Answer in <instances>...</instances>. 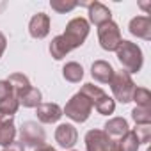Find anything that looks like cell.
<instances>
[{
    "label": "cell",
    "instance_id": "obj_19",
    "mask_svg": "<svg viewBox=\"0 0 151 151\" xmlns=\"http://www.w3.org/2000/svg\"><path fill=\"white\" fill-rule=\"evenodd\" d=\"M7 82H9V86L13 89V94L16 98H18V94H22L25 89L30 87V80H29L27 75H23V73H13V75H9Z\"/></svg>",
    "mask_w": 151,
    "mask_h": 151
},
{
    "label": "cell",
    "instance_id": "obj_7",
    "mask_svg": "<svg viewBox=\"0 0 151 151\" xmlns=\"http://www.w3.org/2000/svg\"><path fill=\"white\" fill-rule=\"evenodd\" d=\"M87 151H117L116 142L103 132V130H89L84 137Z\"/></svg>",
    "mask_w": 151,
    "mask_h": 151
},
{
    "label": "cell",
    "instance_id": "obj_26",
    "mask_svg": "<svg viewBox=\"0 0 151 151\" xmlns=\"http://www.w3.org/2000/svg\"><path fill=\"white\" fill-rule=\"evenodd\" d=\"M132 119L135 121V124H151V109L135 107L132 110Z\"/></svg>",
    "mask_w": 151,
    "mask_h": 151
},
{
    "label": "cell",
    "instance_id": "obj_15",
    "mask_svg": "<svg viewBox=\"0 0 151 151\" xmlns=\"http://www.w3.org/2000/svg\"><path fill=\"white\" fill-rule=\"evenodd\" d=\"M41 100H43V94L37 87H29L25 89L22 94H18V103L23 105L25 109H37L41 105Z\"/></svg>",
    "mask_w": 151,
    "mask_h": 151
},
{
    "label": "cell",
    "instance_id": "obj_32",
    "mask_svg": "<svg viewBox=\"0 0 151 151\" xmlns=\"http://www.w3.org/2000/svg\"><path fill=\"white\" fill-rule=\"evenodd\" d=\"M69 151H75V149H69Z\"/></svg>",
    "mask_w": 151,
    "mask_h": 151
},
{
    "label": "cell",
    "instance_id": "obj_28",
    "mask_svg": "<svg viewBox=\"0 0 151 151\" xmlns=\"http://www.w3.org/2000/svg\"><path fill=\"white\" fill-rule=\"evenodd\" d=\"M11 94H13V89H11L9 82L7 80H0V101L6 100V98H9Z\"/></svg>",
    "mask_w": 151,
    "mask_h": 151
},
{
    "label": "cell",
    "instance_id": "obj_8",
    "mask_svg": "<svg viewBox=\"0 0 151 151\" xmlns=\"http://www.w3.org/2000/svg\"><path fill=\"white\" fill-rule=\"evenodd\" d=\"M78 140V132L71 123H60L55 128V142L64 147V149H71Z\"/></svg>",
    "mask_w": 151,
    "mask_h": 151
},
{
    "label": "cell",
    "instance_id": "obj_1",
    "mask_svg": "<svg viewBox=\"0 0 151 151\" xmlns=\"http://www.w3.org/2000/svg\"><path fill=\"white\" fill-rule=\"evenodd\" d=\"M116 57L119 60V64L123 66V71L126 73H139L142 69L144 64V55L142 50L137 43H132L128 39H123L116 50Z\"/></svg>",
    "mask_w": 151,
    "mask_h": 151
},
{
    "label": "cell",
    "instance_id": "obj_14",
    "mask_svg": "<svg viewBox=\"0 0 151 151\" xmlns=\"http://www.w3.org/2000/svg\"><path fill=\"white\" fill-rule=\"evenodd\" d=\"M105 130V133L112 139V140H119L124 133H128L130 132V126H128V121L124 119V117H112V119H109L107 123H105V126H103Z\"/></svg>",
    "mask_w": 151,
    "mask_h": 151
},
{
    "label": "cell",
    "instance_id": "obj_9",
    "mask_svg": "<svg viewBox=\"0 0 151 151\" xmlns=\"http://www.w3.org/2000/svg\"><path fill=\"white\" fill-rule=\"evenodd\" d=\"M29 34L34 39H45L50 34V16L45 13H37L29 22Z\"/></svg>",
    "mask_w": 151,
    "mask_h": 151
},
{
    "label": "cell",
    "instance_id": "obj_2",
    "mask_svg": "<svg viewBox=\"0 0 151 151\" xmlns=\"http://www.w3.org/2000/svg\"><path fill=\"white\" fill-rule=\"evenodd\" d=\"M89 30H91V23L86 18L77 16V18H73V20L68 22L62 37L66 39V43L69 45V48L75 50V48H80L86 43V39L89 36Z\"/></svg>",
    "mask_w": 151,
    "mask_h": 151
},
{
    "label": "cell",
    "instance_id": "obj_6",
    "mask_svg": "<svg viewBox=\"0 0 151 151\" xmlns=\"http://www.w3.org/2000/svg\"><path fill=\"white\" fill-rule=\"evenodd\" d=\"M98 41L105 52H116L119 43L123 41L119 25L116 22H107V23L100 25L98 27Z\"/></svg>",
    "mask_w": 151,
    "mask_h": 151
},
{
    "label": "cell",
    "instance_id": "obj_22",
    "mask_svg": "<svg viewBox=\"0 0 151 151\" xmlns=\"http://www.w3.org/2000/svg\"><path fill=\"white\" fill-rule=\"evenodd\" d=\"M132 101H135L137 107L140 109H151V93L146 87H135Z\"/></svg>",
    "mask_w": 151,
    "mask_h": 151
},
{
    "label": "cell",
    "instance_id": "obj_13",
    "mask_svg": "<svg viewBox=\"0 0 151 151\" xmlns=\"http://www.w3.org/2000/svg\"><path fill=\"white\" fill-rule=\"evenodd\" d=\"M91 77L100 84H110V80L114 77V68L107 60H101V59L94 60L91 66Z\"/></svg>",
    "mask_w": 151,
    "mask_h": 151
},
{
    "label": "cell",
    "instance_id": "obj_31",
    "mask_svg": "<svg viewBox=\"0 0 151 151\" xmlns=\"http://www.w3.org/2000/svg\"><path fill=\"white\" fill-rule=\"evenodd\" d=\"M34 151H57L55 147H52V146H41V147H37V149H34Z\"/></svg>",
    "mask_w": 151,
    "mask_h": 151
},
{
    "label": "cell",
    "instance_id": "obj_11",
    "mask_svg": "<svg viewBox=\"0 0 151 151\" xmlns=\"http://www.w3.org/2000/svg\"><path fill=\"white\" fill-rule=\"evenodd\" d=\"M128 30L132 36L139 37V39H144V41H149L151 39V18L149 16H135L130 20V25H128Z\"/></svg>",
    "mask_w": 151,
    "mask_h": 151
},
{
    "label": "cell",
    "instance_id": "obj_30",
    "mask_svg": "<svg viewBox=\"0 0 151 151\" xmlns=\"http://www.w3.org/2000/svg\"><path fill=\"white\" fill-rule=\"evenodd\" d=\"M6 46H7V39H6V36L0 32V57L4 55V52H6Z\"/></svg>",
    "mask_w": 151,
    "mask_h": 151
},
{
    "label": "cell",
    "instance_id": "obj_21",
    "mask_svg": "<svg viewBox=\"0 0 151 151\" xmlns=\"http://www.w3.org/2000/svg\"><path fill=\"white\" fill-rule=\"evenodd\" d=\"M16 140V126H14V121L13 123H6L0 126V146L6 147L9 144H13Z\"/></svg>",
    "mask_w": 151,
    "mask_h": 151
},
{
    "label": "cell",
    "instance_id": "obj_24",
    "mask_svg": "<svg viewBox=\"0 0 151 151\" xmlns=\"http://www.w3.org/2000/svg\"><path fill=\"white\" fill-rule=\"evenodd\" d=\"M50 7H52V11H55V13L66 14V13L73 11L75 7H78V2H75V0H52V2H50Z\"/></svg>",
    "mask_w": 151,
    "mask_h": 151
},
{
    "label": "cell",
    "instance_id": "obj_29",
    "mask_svg": "<svg viewBox=\"0 0 151 151\" xmlns=\"http://www.w3.org/2000/svg\"><path fill=\"white\" fill-rule=\"evenodd\" d=\"M2 151H25V146L22 144V142H18V140H14L13 144H9V146H6Z\"/></svg>",
    "mask_w": 151,
    "mask_h": 151
},
{
    "label": "cell",
    "instance_id": "obj_17",
    "mask_svg": "<svg viewBox=\"0 0 151 151\" xmlns=\"http://www.w3.org/2000/svg\"><path fill=\"white\" fill-rule=\"evenodd\" d=\"M69 52H71V48H69V45L66 43V39L62 37V34H60V36H55V37L52 39V43H50V53H52V57H53L55 60H62Z\"/></svg>",
    "mask_w": 151,
    "mask_h": 151
},
{
    "label": "cell",
    "instance_id": "obj_23",
    "mask_svg": "<svg viewBox=\"0 0 151 151\" xmlns=\"http://www.w3.org/2000/svg\"><path fill=\"white\" fill-rule=\"evenodd\" d=\"M94 109H96V112L101 114V116H110V114H114V110H116V101H114L112 96L105 94L101 100H98V101L94 103Z\"/></svg>",
    "mask_w": 151,
    "mask_h": 151
},
{
    "label": "cell",
    "instance_id": "obj_18",
    "mask_svg": "<svg viewBox=\"0 0 151 151\" xmlns=\"http://www.w3.org/2000/svg\"><path fill=\"white\" fill-rule=\"evenodd\" d=\"M114 142H116L117 151H139V147H140V142H139L137 135L133 133V130H130L119 140H114Z\"/></svg>",
    "mask_w": 151,
    "mask_h": 151
},
{
    "label": "cell",
    "instance_id": "obj_25",
    "mask_svg": "<svg viewBox=\"0 0 151 151\" xmlns=\"http://www.w3.org/2000/svg\"><path fill=\"white\" fill-rule=\"evenodd\" d=\"M20 109V103H18V98L14 94H11L9 98L0 101V112L2 114H7V116H14Z\"/></svg>",
    "mask_w": 151,
    "mask_h": 151
},
{
    "label": "cell",
    "instance_id": "obj_3",
    "mask_svg": "<svg viewBox=\"0 0 151 151\" xmlns=\"http://www.w3.org/2000/svg\"><path fill=\"white\" fill-rule=\"evenodd\" d=\"M135 87L137 86H135V82H133L130 73H126L123 69L121 71H114V77L110 80V89H112V94H114V101L130 103Z\"/></svg>",
    "mask_w": 151,
    "mask_h": 151
},
{
    "label": "cell",
    "instance_id": "obj_4",
    "mask_svg": "<svg viewBox=\"0 0 151 151\" xmlns=\"http://www.w3.org/2000/svg\"><path fill=\"white\" fill-rule=\"evenodd\" d=\"M91 112H93V103L80 93L73 94L66 103V107L62 109V114H66V117H69L75 123H86L91 117Z\"/></svg>",
    "mask_w": 151,
    "mask_h": 151
},
{
    "label": "cell",
    "instance_id": "obj_16",
    "mask_svg": "<svg viewBox=\"0 0 151 151\" xmlns=\"http://www.w3.org/2000/svg\"><path fill=\"white\" fill-rule=\"evenodd\" d=\"M62 77H64V80H66V82L78 84V82L84 78V68H82V64L75 62V60L66 62V64H64V68H62Z\"/></svg>",
    "mask_w": 151,
    "mask_h": 151
},
{
    "label": "cell",
    "instance_id": "obj_12",
    "mask_svg": "<svg viewBox=\"0 0 151 151\" xmlns=\"http://www.w3.org/2000/svg\"><path fill=\"white\" fill-rule=\"evenodd\" d=\"M87 7H89V23H93V25H96V27H100V25H103V23H107V22H112V13H110V9L105 6V4H101V2H91V4H87Z\"/></svg>",
    "mask_w": 151,
    "mask_h": 151
},
{
    "label": "cell",
    "instance_id": "obj_20",
    "mask_svg": "<svg viewBox=\"0 0 151 151\" xmlns=\"http://www.w3.org/2000/svg\"><path fill=\"white\" fill-rule=\"evenodd\" d=\"M80 94H84L91 103H93V107H94V103L98 101V100H101L107 93L101 89V87H98V86H94V84H84L82 87H80V91H78Z\"/></svg>",
    "mask_w": 151,
    "mask_h": 151
},
{
    "label": "cell",
    "instance_id": "obj_5",
    "mask_svg": "<svg viewBox=\"0 0 151 151\" xmlns=\"http://www.w3.org/2000/svg\"><path fill=\"white\" fill-rule=\"evenodd\" d=\"M20 142L27 147H41L46 144V132L45 128L36 123V121H25L22 126H20Z\"/></svg>",
    "mask_w": 151,
    "mask_h": 151
},
{
    "label": "cell",
    "instance_id": "obj_27",
    "mask_svg": "<svg viewBox=\"0 0 151 151\" xmlns=\"http://www.w3.org/2000/svg\"><path fill=\"white\" fill-rule=\"evenodd\" d=\"M133 133L137 135L140 144H147L151 140V124H137V128L133 130Z\"/></svg>",
    "mask_w": 151,
    "mask_h": 151
},
{
    "label": "cell",
    "instance_id": "obj_10",
    "mask_svg": "<svg viewBox=\"0 0 151 151\" xmlns=\"http://www.w3.org/2000/svg\"><path fill=\"white\" fill-rule=\"evenodd\" d=\"M36 114H37V121L43 123V124H53V123H57L64 116L60 105L52 103V101L50 103H41L36 109Z\"/></svg>",
    "mask_w": 151,
    "mask_h": 151
}]
</instances>
